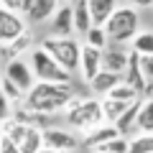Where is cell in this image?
<instances>
[{
    "label": "cell",
    "instance_id": "obj_19",
    "mask_svg": "<svg viewBox=\"0 0 153 153\" xmlns=\"http://www.w3.org/2000/svg\"><path fill=\"white\" fill-rule=\"evenodd\" d=\"M18 148H21V153H38L41 148H44V135H41V128L26 125V135L21 138Z\"/></svg>",
    "mask_w": 153,
    "mask_h": 153
},
{
    "label": "cell",
    "instance_id": "obj_26",
    "mask_svg": "<svg viewBox=\"0 0 153 153\" xmlns=\"http://www.w3.org/2000/svg\"><path fill=\"white\" fill-rule=\"evenodd\" d=\"M107 97H112V100H120V102H135V100H140V94H138L135 89L130 87V84L120 82V84H117V87L112 89V92L107 94Z\"/></svg>",
    "mask_w": 153,
    "mask_h": 153
},
{
    "label": "cell",
    "instance_id": "obj_28",
    "mask_svg": "<svg viewBox=\"0 0 153 153\" xmlns=\"http://www.w3.org/2000/svg\"><path fill=\"white\" fill-rule=\"evenodd\" d=\"M31 3L33 0H0V8H5L10 13H18V16H26L31 10Z\"/></svg>",
    "mask_w": 153,
    "mask_h": 153
},
{
    "label": "cell",
    "instance_id": "obj_13",
    "mask_svg": "<svg viewBox=\"0 0 153 153\" xmlns=\"http://www.w3.org/2000/svg\"><path fill=\"white\" fill-rule=\"evenodd\" d=\"M128 54H130V51H125L123 46H107V49L102 51V69L123 76V71H125V66H128Z\"/></svg>",
    "mask_w": 153,
    "mask_h": 153
},
{
    "label": "cell",
    "instance_id": "obj_17",
    "mask_svg": "<svg viewBox=\"0 0 153 153\" xmlns=\"http://www.w3.org/2000/svg\"><path fill=\"white\" fill-rule=\"evenodd\" d=\"M71 16H74V33L84 36L92 28V16H89L87 0H71Z\"/></svg>",
    "mask_w": 153,
    "mask_h": 153
},
{
    "label": "cell",
    "instance_id": "obj_34",
    "mask_svg": "<svg viewBox=\"0 0 153 153\" xmlns=\"http://www.w3.org/2000/svg\"><path fill=\"white\" fill-rule=\"evenodd\" d=\"M38 153H54V151H49V148H41V151H38Z\"/></svg>",
    "mask_w": 153,
    "mask_h": 153
},
{
    "label": "cell",
    "instance_id": "obj_29",
    "mask_svg": "<svg viewBox=\"0 0 153 153\" xmlns=\"http://www.w3.org/2000/svg\"><path fill=\"white\" fill-rule=\"evenodd\" d=\"M13 112H16V107L10 105V100H8L5 94L0 92V125H3L5 120H10V117H13Z\"/></svg>",
    "mask_w": 153,
    "mask_h": 153
},
{
    "label": "cell",
    "instance_id": "obj_18",
    "mask_svg": "<svg viewBox=\"0 0 153 153\" xmlns=\"http://www.w3.org/2000/svg\"><path fill=\"white\" fill-rule=\"evenodd\" d=\"M87 5H89V16H92V26H105L107 18L117 8V0H87Z\"/></svg>",
    "mask_w": 153,
    "mask_h": 153
},
{
    "label": "cell",
    "instance_id": "obj_16",
    "mask_svg": "<svg viewBox=\"0 0 153 153\" xmlns=\"http://www.w3.org/2000/svg\"><path fill=\"white\" fill-rule=\"evenodd\" d=\"M112 138H120V133H117V128H115V125H110V123H105V125L94 128L92 133H87V135H84L82 146L87 148V151H94L97 146H102V143L112 140Z\"/></svg>",
    "mask_w": 153,
    "mask_h": 153
},
{
    "label": "cell",
    "instance_id": "obj_9",
    "mask_svg": "<svg viewBox=\"0 0 153 153\" xmlns=\"http://www.w3.org/2000/svg\"><path fill=\"white\" fill-rule=\"evenodd\" d=\"M79 71H82V79L89 84L94 76L102 71V51L94 49V46L82 44V54H79Z\"/></svg>",
    "mask_w": 153,
    "mask_h": 153
},
{
    "label": "cell",
    "instance_id": "obj_21",
    "mask_svg": "<svg viewBox=\"0 0 153 153\" xmlns=\"http://www.w3.org/2000/svg\"><path fill=\"white\" fill-rule=\"evenodd\" d=\"M130 51L138 56H153V31H138L130 41Z\"/></svg>",
    "mask_w": 153,
    "mask_h": 153
},
{
    "label": "cell",
    "instance_id": "obj_20",
    "mask_svg": "<svg viewBox=\"0 0 153 153\" xmlns=\"http://www.w3.org/2000/svg\"><path fill=\"white\" fill-rule=\"evenodd\" d=\"M100 102H102L105 123H110V125H115V123H117V117H120V115L133 105V102H120V100H112V97H102Z\"/></svg>",
    "mask_w": 153,
    "mask_h": 153
},
{
    "label": "cell",
    "instance_id": "obj_8",
    "mask_svg": "<svg viewBox=\"0 0 153 153\" xmlns=\"http://www.w3.org/2000/svg\"><path fill=\"white\" fill-rule=\"evenodd\" d=\"M26 31H28V23L23 21V16L0 8V46L16 41V38L21 36V33H26Z\"/></svg>",
    "mask_w": 153,
    "mask_h": 153
},
{
    "label": "cell",
    "instance_id": "obj_23",
    "mask_svg": "<svg viewBox=\"0 0 153 153\" xmlns=\"http://www.w3.org/2000/svg\"><path fill=\"white\" fill-rule=\"evenodd\" d=\"M138 133H153V97L140 102V112H138Z\"/></svg>",
    "mask_w": 153,
    "mask_h": 153
},
{
    "label": "cell",
    "instance_id": "obj_6",
    "mask_svg": "<svg viewBox=\"0 0 153 153\" xmlns=\"http://www.w3.org/2000/svg\"><path fill=\"white\" fill-rule=\"evenodd\" d=\"M41 135H44V148H49L54 153H74L76 148L82 146L76 133L66 130V128H51L49 125V128L41 130Z\"/></svg>",
    "mask_w": 153,
    "mask_h": 153
},
{
    "label": "cell",
    "instance_id": "obj_32",
    "mask_svg": "<svg viewBox=\"0 0 153 153\" xmlns=\"http://www.w3.org/2000/svg\"><path fill=\"white\" fill-rule=\"evenodd\" d=\"M128 5H133V8H153V0H128Z\"/></svg>",
    "mask_w": 153,
    "mask_h": 153
},
{
    "label": "cell",
    "instance_id": "obj_25",
    "mask_svg": "<svg viewBox=\"0 0 153 153\" xmlns=\"http://www.w3.org/2000/svg\"><path fill=\"white\" fill-rule=\"evenodd\" d=\"M0 92H3L8 100H10V105H13V107H21V105H23V100H26V94H23L21 89H18L16 84H13L10 79H8V76H3V79H0Z\"/></svg>",
    "mask_w": 153,
    "mask_h": 153
},
{
    "label": "cell",
    "instance_id": "obj_2",
    "mask_svg": "<svg viewBox=\"0 0 153 153\" xmlns=\"http://www.w3.org/2000/svg\"><path fill=\"white\" fill-rule=\"evenodd\" d=\"M66 125L71 130H79L82 135L92 133L94 128L105 125V115H102V102L97 97H71V102L64 110Z\"/></svg>",
    "mask_w": 153,
    "mask_h": 153
},
{
    "label": "cell",
    "instance_id": "obj_36",
    "mask_svg": "<svg viewBox=\"0 0 153 153\" xmlns=\"http://www.w3.org/2000/svg\"><path fill=\"white\" fill-rule=\"evenodd\" d=\"M0 138H3V133H0Z\"/></svg>",
    "mask_w": 153,
    "mask_h": 153
},
{
    "label": "cell",
    "instance_id": "obj_5",
    "mask_svg": "<svg viewBox=\"0 0 153 153\" xmlns=\"http://www.w3.org/2000/svg\"><path fill=\"white\" fill-rule=\"evenodd\" d=\"M28 66H31L36 82H49V84H71V74L61 69L41 46H33L28 54Z\"/></svg>",
    "mask_w": 153,
    "mask_h": 153
},
{
    "label": "cell",
    "instance_id": "obj_10",
    "mask_svg": "<svg viewBox=\"0 0 153 153\" xmlns=\"http://www.w3.org/2000/svg\"><path fill=\"white\" fill-rule=\"evenodd\" d=\"M31 49H33V33L26 31V33H21L16 41L0 46V61L10 64V61H16V59H23V54H31Z\"/></svg>",
    "mask_w": 153,
    "mask_h": 153
},
{
    "label": "cell",
    "instance_id": "obj_33",
    "mask_svg": "<svg viewBox=\"0 0 153 153\" xmlns=\"http://www.w3.org/2000/svg\"><path fill=\"white\" fill-rule=\"evenodd\" d=\"M56 3H59V5H69L71 0H56Z\"/></svg>",
    "mask_w": 153,
    "mask_h": 153
},
{
    "label": "cell",
    "instance_id": "obj_24",
    "mask_svg": "<svg viewBox=\"0 0 153 153\" xmlns=\"http://www.w3.org/2000/svg\"><path fill=\"white\" fill-rule=\"evenodd\" d=\"M84 44L87 46H94V49H100V51H105L107 49V33H105V28L102 26H92L87 33H84Z\"/></svg>",
    "mask_w": 153,
    "mask_h": 153
},
{
    "label": "cell",
    "instance_id": "obj_14",
    "mask_svg": "<svg viewBox=\"0 0 153 153\" xmlns=\"http://www.w3.org/2000/svg\"><path fill=\"white\" fill-rule=\"evenodd\" d=\"M51 31H54V36H71L74 33V16H71V3L69 5H59L54 13V18H51Z\"/></svg>",
    "mask_w": 153,
    "mask_h": 153
},
{
    "label": "cell",
    "instance_id": "obj_27",
    "mask_svg": "<svg viewBox=\"0 0 153 153\" xmlns=\"http://www.w3.org/2000/svg\"><path fill=\"white\" fill-rule=\"evenodd\" d=\"M92 153H128V138H112V140L102 143V146H97Z\"/></svg>",
    "mask_w": 153,
    "mask_h": 153
},
{
    "label": "cell",
    "instance_id": "obj_35",
    "mask_svg": "<svg viewBox=\"0 0 153 153\" xmlns=\"http://www.w3.org/2000/svg\"><path fill=\"white\" fill-rule=\"evenodd\" d=\"M0 79H3V71H0Z\"/></svg>",
    "mask_w": 153,
    "mask_h": 153
},
{
    "label": "cell",
    "instance_id": "obj_1",
    "mask_svg": "<svg viewBox=\"0 0 153 153\" xmlns=\"http://www.w3.org/2000/svg\"><path fill=\"white\" fill-rule=\"evenodd\" d=\"M74 92H71V84H49V82H36L33 89L26 94L21 107L23 110H31V112H38V115H51L56 112H64L66 105L71 102Z\"/></svg>",
    "mask_w": 153,
    "mask_h": 153
},
{
    "label": "cell",
    "instance_id": "obj_3",
    "mask_svg": "<svg viewBox=\"0 0 153 153\" xmlns=\"http://www.w3.org/2000/svg\"><path fill=\"white\" fill-rule=\"evenodd\" d=\"M102 28L107 33L110 44H115V46L130 44L133 38H135V33L140 31V13L133 5H117Z\"/></svg>",
    "mask_w": 153,
    "mask_h": 153
},
{
    "label": "cell",
    "instance_id": "obj_31",
    "mask_svg": "<svg viewBox=\"0 0 153 153\" xmlns=\"http://www.w3.org/2000/svg\"><path fill=\"white\" fill-rule=\"evenodd\" d=\"M0 153H21V148H18L10 138L3 135V138H0Z\"/></svg>",
    "mask_w": 153,
    "mask_h": 153
},
{
    "label": "cell",
    "instance_id": "obj_4",
    "mask_svg": "<svg viewBox=\"0 0 153 153\" xmlns=\"http://www.w3.org/2000/svg\"><path fill=\"white\" fill-rule=\"evenodd\" d=\"M41 49L46 51V54L51 56V59L56 61V64L61 66V69H66L69 74H74V71H79V54H82V44L76 41L74 36H49L41 41Z\"/></svg>",
    "mask_w": 153,
    "mask_h": 153
},
{
    "label": "cell",
    "instance_id": "obj_22",
    "mask_svg": "<svg viewBox=\"0 0 153 153\" xmlns=\"http://www.w3.org/2000/svg\"><path fill=\"white\" fill-rule=\"evenodd\" d=\"M128 153H153V133H135L128 138Z\"/></svg>",
    "mask_w": 153,
    "mask_h": 153
},
{
    "label": "cell",
    "instance_id": "obj_11",
    "mask_svg": "<svg viewBox=\"0 0 153 153\" xmlns=\"http://www.w3.org/2000/svg\"><path fill=\"white\" fill-rule=\"evenodd\" d=\"M123 82L130 84V87L140 94V100H143V92H146V76H143V71H140V56H138L135 51L128 54V66H125V71H123Z\"/></svg>",
    "mask_w": 153,
    "mask_h": 153
},
{
    "label": "cell",
    "instance_id": "obj_15",
    "mask_svg": "<svg viewBox=\"0 0 153 153\" xmlns=\"http://www.w3.org/2000/svg\"><path fill=\"white\" fill-rule=\"evenodd\" d=\"M120 82H123L120 74H112V71H105V69H102L92 82H89V89H92V94H94L97 100H102V97H107V94L112 92Z\"/></svg>",
    "mask_w": 153,
    "mask_h": 153
},
{
    "label": "cell",
    "instance_id": "obj_30",
    "mask_svg": "<svg viewBox=\"0 0 153 153\" xmlns=\"http://www.w3.org/2000/svg\"><path fill=\"white\" fill-rule=\"evenodd\" d=\"M140 71L146 76V84H153V56H140Z\"/></svg>",
    "mask_w": 153,
    "mask_h": 153
},
{
    "label": "cell",
    "instance_id": "obj_12",
    "mask_svg": "<svg viewBox=\"0 0 153 153\" xmlns=\"http://www.w3.org/2000/svg\"><path fill=\"white\" fill-rule=\"evenodd\" d=\"M56 8H59V3L56 0H33L31 3V10L23 16V21L31 23V26H38V23H46L54 18Z\"/></svg>",
    "mask_w": 153,
    "mask_h": 153
},
{
    "label": "cell",
    "instance_id": "obj_7",
    "mask_svg": "<svg viewBox=\"0 0 153 153\" xmlns=\"http://www.w3.org/2000/svg\"><path fill=\"white\" fill-rule=\"evenodd\" d=\"M3 76H8L23 94H28L33 89V84H36V76H33V71H31V66H28L26 59H16V61H10V64H5Z\"/></svg>",
    "mask_w": 153,
    "mask_h": 153
}]
</instances>
